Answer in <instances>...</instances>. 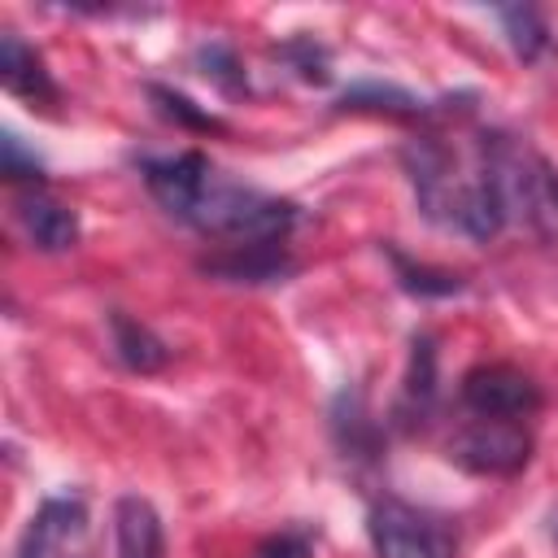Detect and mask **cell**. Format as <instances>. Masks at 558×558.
I'll return each mask as SVG.
<instances>
[{
  "mask_svg": "<svg viewBox=\"0 0 558 558\" xmlns=\"http://www.w3.org/2000/svg\"><path fill=\"white\" fill-rule=\"evenodd\" d=\"M458 397L475 418H514V423H523L527 414L541 410V388L532 384V375H523L510 362L471 366L458 384Z\"/></svg>",
  "mask_w": 558,
  "mask_h": 558,
  "instance_id": "obj_5",
  "label": "cell"
},
{
  "mask_svg": "<svg viewBox=\"0 0 558 558\" xmlns=\"http://www.w3.org/2000/svg\"><path fill=\"white\" fill-rule=\"evenodd\" d=\"M384 257L392 262V275H397V288L418 296V301H440V296H458L466 288V279L458 270H445V266H427V262H414L410 253H401L392 240H384Z\"/></svg>",
  "mask_w": 558,
  "mask_h": 558,
  "instance_id": "obj_15",
  "label": "cell"
},
{
  "mask_svg": "<svg viewBox=\"0 0 558 558\" xmlns=\"http://www.w3.org/2000/svg\"><path fill=\"white\" fill-rule=\"evenodd\" d=\"M196 65H201V74H205L214 87H222V92H231V96L248 92L244 70H240V57H235L227 44H201V48H196Z\"/></svg>",
  "mask_w": 558,
  "mask_h": 558,
  "instance_id": "obj_18",
  "label": "cell"
},
{
  "mask_svg": "<svg viewBox=\"0 0 558 558\" xmlns=\"http://www.w3.org/2000/svg\"><path fill=\"white\" fill-rule=\"evenodd\" d=\"M13 218H17L22 235H26L39 253H70V248L78 244V235H83L78 214H74L65 201L48 196L44 187H26V192L13 201Z\"/></svg>",
  "mask_w": 558,
  "mask_h": 558,
  "instance_id": "obj_8",
  "label": "cell"
},
{
  "mask_svg": "<svg viewBox=\"0 0 558 558\" xmlns=\"http://www.w3.org/2000/svg\"><path fill=\"white\" fill-rule=\"evenodd\" d=\"M201 275L222 283H288L296 275V257L283 240H253V244H222L218 253L196 262Z\"/></svg>",
  "mask_w": 558,
  "mask_h": 558,
  "instance_id": "obj_7",
  "label": "cell"
},
{
  "mask_svg": "<svg viewBox=\"0 0 558 558\" xmlns=\"http://www.w3.org/2000/svg\"><path fill=\"white\" fill-rule=\"evenodd\" d=\"M331 440L344 458L353 462H371L384 449V427L375 423V414L366 410V397L357 388H340L331 401Z\"/></svg>",
  "mask_w": 558,
  "mask_h": 558,
  "instance_id": "obj_10",
  "label": "cell"
},
{
  "mask_svg": "<svg viewBox=\"0 0 558 558\" xmlns=\"http://www.w3.org/2000/svg\"><path fill=\"white\" fill-rule=\"evenodd\" d=\"M253 558H314V532H305V527H283V532L266 536V541L253 549Z\"/></svg>",
  "mask_w": 558,
  "mask_h": 558,
  "instance_id": "obj_21",
  "label": "cell"
},
{
  "mask_svg": "<svg viewBox=\"0 0 558 558\" xmlns=\"http://www.w3.org/2000/svg\"><path fill=\"white\" fill-rule=\"evenodd\" d=\"M336 109H353V113H388V118H432V113H440V105L418 100L414 92L392 87V83H353V87L340 92Z\"/></svg>",
  "mask_w": 558,
  "mask_h": 558,
  "instance_id": "obj_14",
  "label": "cell"
},
{
  "mask_svg": "<svg viewBox=\"0 0 558 558\" xmlns=\"http://www.w3.org/2000/svg\"><path fill=\"white\" fill-rule=\"evenodd\" d=\"M109 340H113L118 362L135 375H153L170 362V344L153 327H144L140 318H131L122 310H109Z\"/></svg>",
  "mask_w": 558,
  "mask_h": 558,
  "instance_id": "obj_13",
  "label": "cell"
},
{
  "mask_svg": "<svg viewBox=\"0 0 558 558\" xmlns=\"http://www.w3.org/2000/svg\"><path fill=\"white\" fill-rule=\"evenodd\" d=\"M279 57H283L305 83H331V57H327V48H323L318 39L296 35V39L279 44Z\"/></svg>",
  "mask_w": 558,
  "mask_h": 558,
  "instance_id": "obj_19",
  "label": "cell"
},
{
  "mask_svg": "<svg viewBox=\"0 0 558 558\" xmlns=\"http://www.w3.org/2000/svg\"><path fill=\"white\" fill-rule=\"evenodd\" d=\"M0 174H4L9 183H31V187L44 183V166H39V157L26 153L22 140H17L13 131H4V140H0Z\"/></svg>",
  "mask_w": 558,
  "mask_h": 558,
  "instance_id": "obj_20",
  "label": "cell"
},
{
  "mask_svg": "<svg viewBox=\"0 0 558 558\" xmlns=\"http://www.w3.org/2000/svg\"><path fill=\"white\" fill-rule=\"evenodd\" d=\"M493 13H497L501 35H506V44L514 48L519 61H541L549 52L554 39H549V22L541 17V9H532V4H501Z\"/></svg>",
  "mask_w": 558,
  "mask_h": 558,
  "instance_id": "obj_16",
  "label": "cell"
},
{
  "mask_svg": "<svg viewBox=\"0 0 558 558\" xmlns=\"http://www.w3.org/2000/svg\"><path fill=\"white\" fill-rule=\"evenodd\" d=\"M140 179L148 196L183 227L227 240V244H253V240H288L296 227V205L266 196L231 174H222L205 153L183 148L166 157H140Z\"/></svg>",
  "mask_w": 558,
  "mask_h": 558,
  "instance_id": "obj_1",
  "label": "cell"
},
{
  "mask_svg": "<svg viewBox=\"0 0 558 558\" xmlns=\"http://www.w3.org/2000/svg\"><path fill=\"white\" fill-rule=\"evenodd\" d=\"M436 405V340L427 331H414L410 336V366L401 375V397H397V410L392 418L401 427H418Z\"/></svg>",
  "mask_w": 558,
  "mask_h": 558,
  "instance_id": "obj_11",
  "label": "cell"
},
{
  "mask_svg": "<svg viewBox=\"0 0 558 558\" xmlns=\"http://www.w3.org/2000/svg\"><path fill=\"white\" fill-rule=\"evenodd\" d=\"M445 453L471 475H519L532 458V436L514 418H475L453 432Z\"/></svg>",
  "mask_w": 558,
  "mask_h": 558,
  "instance_id": "obj_4",
  "label": "cell"
},
{
  "mask_svg": "<svg viewBox=\"0 0 558 558\" xmlns=\"http://www.w3.org/2000/svg\"><path fill=\"white\" fill-rule=\"evenodd\" d=\"M549 532H554V541H558V510H554V519H549Z\"/></svg>",
  "mask_w": 558,
  "mask_h": 558,
  "instance_id": "obj_22",
  "label": "cell"
},
{
  "mask_svg": "<svg viewBox=\"0 0 558 558\" xmlns=\"http://www.w3.org/2000/svg\"><path fill=\"white\" fill-rule=\"evenodd\" d=\"M148 100L157 105V113L161 118H170V122H179V126H187V131H222V122L209 113V109H201L196 100H187L183 92H174V87H161V83H148Z\"/></svg>",
  "mask_w": 558,
  "mask_h": 558,
  "instance_id": "obj_17",
  "label": "cell"
},
{
  "mask_svg": "<svg viewBox=\"0 0 558 558\" xmlns=\"http://www.w3.org/2000/svg\"><path fill=\"white\" fill-rule=\"evenodd\" d=\"M113 549L118 558H166L161 514L148 497L122 493L113 506Z\"/></svg>",
  "mask_w": 558,
  "mask_h": 558,
  "instance_id": "obj_9",
  "label": "cell"
},
{
  "mask_svg": "<svg viewBox=\"0 0 558 558\" xmlns=\"http://www.w3.org/2000/svg\"><path fill=\"white\" fill-rule=\"evenodd\" d=\"M401 170H405L414 205L427 222L458 231L475 244H488L493 235H501L510 227V209L493 183L480 135L471 140V153H458L440 135L423 131L401 144Z\"/></svg>",
  "mask_w": 558,
  "mask_h": 558,
  "instance_id": "obj_2",
  "label": "cell"
},
{
  "mask_svg": "<svg viewBox=\"0 0 558 558\" xmlns=\"http://www.w3.org/2000/svg\"><path fill=\"white\" fill-rule=\"evenodd\" d=\"M366 536L375 558H453L458 541L449 523L401 497H375L366 510Z\"/></svg>",
  "mask_w": 558,
  "mask_h": 558,
  "instance_id": "obj_3",
  "label": "cell"
},
{
  "mask_svg": "<svg viewBox=\"0 0 558 558\" xmlns=\"http://www.w3.org/2000/svg\"><path fill=\"white\" fill-rule=\"evenodd\" d=\"M87 541V506L83 497H48L17 545V558H83Z\"/></svg>",
  "mask_w": 558,
  "mask_h": 558,
  "instance_id": "obj_6",
  "label": "cell"
},
{
  "mask_svg": "<svg viewBox=\"0 0 558 558\" xmlns=\"http://www.w3.org/2000/svg\"><path fill=\"white\" fill-rule=\"evenodd\" d=\"M0 83H4V92L22 96V100H35V105L57 100V83L44 70V57L13 31L0 35Z\"/></svg>",
  "mask_w": 558,
  "mask_h": 558,
  "instance_id": "obj_12",
  "label": "cell"
}]
</instances>
